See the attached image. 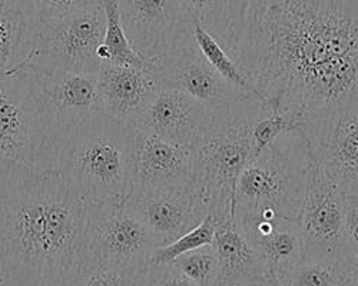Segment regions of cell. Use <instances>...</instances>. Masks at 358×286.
I'll list each match as a JSON object with an SVG mask.
<instances>
[{"mask_svg": "<svg viewBox=\"0 0 358 286\" xmlns=\"http://www.w3.org/2000/svg\"><path fill=\"white\" fill-rule=\"evenodd\" d=\"M220 43L257 98L296 125L358 109V0H231Z\"/></svg>", "mask_w": 358, "mask_h": 286, "instance_id": "cell-1", "label": "cell"}, {"mask_svg": "<svg viewBox=\"0 0 358 286\" xmlns=\"http://www.w3.org/2000/svg\"><path fill=\"white\" fill-rule=\"evenodd\" d=\"M87 205L57 172L0 200L3 286H73L85 266Z\"/></svg>", "mask_w": 358, "mask_h": 286, "instance_id": "cell-2", "label": "cell"}, {"mask_svg": "<svg viewBox=\"0 0 358 286\" xmlns=\"http://www.w3.org/2000/svg\"><path fill=\"white\" fill-rule=\"evenodd\" d=\"M268 107L257 98L215 107L213 122L189 149L191 192L201 216L232 218L238 178L252 159L251 129Z\"/></svg>", "mask_w": 358, "mask_h": 286, "instance_id": "cell-3", "label": "cell"}, {"mask_svg": "<svg viewBox=\"0 0 358 286\" xmlns=\"http://www.w3.org/2000/svg\"><path fill=\"white\" fill-rule=\"evenodd\" d=\"M135 135L99 112L68 140L56 172L87 206L124 204L135 185Z\"/></svg>", "mask_w": 358, "mask_h": 286, "instance_id": "cell-4", "label": "cell"}, {"mask_svg": "<svg viewBox=\"0 0 358 286\" xmlns=\"http://www.w3.org/2000/svg\"><path fill=\"white\" fill-rule=\"evenodd\" d=\"M57 151L31 84L0 79V200L56 172Z\"/></svg>", "mask_w": 358, "mask_h": 286, "instance_id": "cell-5", "label": "cell"}, {"mask_svg": "<svg viewBox=\"0 0 358 286\" xmlns=\"http://www.w3.org/2000/svg\"><path fill=\"white\" fill-rule=\"evenodd\" d=\"M310 158H298L281 148L277 140L252 158L238 178L232 218L234 220L261 213H275L298 219L307 182Z\"/></svg>", "mask_w": 358, "mask_h": 286, "instance_id": "cell-6", "label": "cell"}, {"mask_svg": "<svg viewBox=\"0 0 358 286\" xmlns=\"http://www.w3.org/2000/svg\"><path fill=\"white\" fill-rule=\"evenodd\" d=\"M158 248L127 202L87 206L85 265L106 266L136 279Z\"/></svg>", "mask_w": 358, "mask_h": 286, "instance_id": "cell-7", "label": "cell"}, {"mask_svg": "<svg viewBox=\"0 0 358 286\" xmlns=\"http://www.w3.org/2000/svg\"><path fill=\"white\" fill-rule=\"evenodd\" d=\"M16 72L31 84L59 158L72 135L102 112L96 77L36 65H24Z\"/></svg>", "mask_w": 358, "mask_h": 286, "instance_id": "cell-8", "label": "cell"}, {"mask_svg": "<svg viewBox=\"0 0 358 286\" xmlns=\"http://www.w3.org/2000/svg\"><path fill=\"white\" fill-rule=\"evenodd\" d=\"M106 17L103 2L91 3L50 23H41L31 59L26 65L96 75ZM24 66V65H23Z\"/></svg>", "mask_w": 358, "mask_h": 286, "instance_id": "cell-9", "label": "cell"}, {"mask_svg": "<svg viewBox=\"0 0 358 286\" xmlns=\"http://www.w3.org/2000/svg\"><path fill=\"white\" fill-rule=\"evenodd\" d=\"M298 227L303 242V261H351L352 249L344 229V195L313 160L307 169Z\"/></svg>", "mask_w": 358, "mask_h": 286, "instance_id": "cell-10", "label": "cell"}, {"mask_svg": "<svg viewBox=\"0 0 358 286\" xmlns=\"http://www.w3.org/2000/svg\"><path fill=\"white\" fill-rule=\"evenodd\" d=\"M300 133L310 160L344 196L358 195V109H341L301 121Z\"/></svg>", "mask_w": 358, "mask_h": 286, "instance_id": "cell-11", "label": "cell"}, {"mask_svg": "<svg viewBox=\"0 0 358 286\" xmlns=\"http://www.w3.org/2000/svg\"><path fill=\"white\" fill-rule=\"evenodd\" d=\"M158 89L188 95L208 106H229L250 99L227 83L199 53L192 32L171 52L148 62Z\"/></svg>", "mask_w": 358, "mask_h": 286, "instance_id": "cell-12", "label": "cell"}, {"mask_svg": "<svg viewBox=\"0 0 358 286\" xmlns=\"http://www.w3.org/2000/svg\"><path fill=\"white\" fill-rule=\"evenodd\" d=\"M117 6L131 46L146 62L171 52L192 32L181 0H117Z\"/></svg>", "mask_w": 358, "mask_h": 286, "instance_id": "cell-13", "label": "cell"}, {"mask_svg": "<svg viewBox=\"0 0 358 286\" xmlns=\"http://www.w3.org/2000/svg\"><path fill=\"white\" fill-rule=\"evenodd\" d=\"M214 106L203 105L176 91L158 89L138 114L132 128L191 149L210 128Z\"/></svg>", "mask_w": 358, "mask_h": 286, "instance_id": "cell-14", "label": "cell"}, {"mask_svg": "<svg viewBox=\"0 0 358 286\" xmlns=\"http://www.w3.org/2000/svg\"><path fill=\"white\" fill-rule=\"evenodd\" d=\"M127 204L143 222L159 248L188 234L203 220L196 209L191 185L168 189L134 186Z\"/></svg>", "mask_w": 358, "mask_h": 286, "instance_id": "cell-15", "label": "cell"}, {"mask_svg": "<svg viewBox=\"0 0 358 286\" xmlns=\"http://www.w3.org/2000/svg\"><path fill=\"white\" fill-rule=\"evenodd\" d=\"M234 222L248 243L262 256L274 280L303 261L298 219L261 213Z\"/></svg>", "mask_w": 358, "mask_h": 286, "instance_id": "cell-16", "label": "cell"}, {"mask_svg": "<svg viewBox=\"0 0 358 286\" xmlns=\"http://www.w3.org/2000/svg\"><path fill=\"white\" fill-rule=\"evenodd\" d=\"M102 112L132 126L138 114L158 92V84L146 68L101 62L95 75Z\"/></svg>", "mask_w": 358, "mask_h": 286, "instance_id": "cell-17", "label": "cell"}, {"mask_svg": "<svg viewBox=\"0 0 358 286\" xmlns=\"http://www.w3.org/2000/svg\"><path fill=\"white\" fill-rule=\"evenodd\" d=\"M135 185L168 189L191 185L189 149L135 130Z\"/></svg>", "mask_w": 358, "mask_h": 286, "instance_id": "cell-18", "label": "cell"}, {"mask_svg": "<svg viewBox=\"0 0 358 286\" xmlns=\"http://www.w3.org/2000/svg\"><path fill=\"white\" fill-rule=\"evenodd\" d=\"M39 29L32 0H0V79L29 62Z\"/></svg>", "mask_w": 358, "mask_h": 286, "instance_id": "cell-19", "label": "cell"}, {"mask_svg": "<svg viewBox=\"0 0 358 286\" xmlns=\"http://www.w3.org/2000/svg\"><path fill=\"white\" fill-rule=\"evenodd\" d=\"M213 245L220 264L218 286L270 276L266 262L238 231L234 219L218 223Z\"/></svg>", "mask_w": 358, "mask_h": 286, "instance_id": "cell-20", "label": "cell"}, {"mask_svg": "<svg viewBox=\"0 0 358 286\" xmlns=\"http://www.w3.org/2000/svg\"><path fill=\"white\" fill-rule=\"evenodd\" d=\"M278 286H357L358 276L351 264L301 261L275 279Z\"/></svg>", "mask_w": 358, "mask_h": 286, "instance_id": "cell-21", "label": "cell"}, {"mask_svg": "<svg viewBox=\"0 0 358 286\" xmlns=\"http://www.w3.org/2000/svg\"><path fill=\"white\" fill-rule=\"evenodd\" d=\"M192 35L195 45L199 53L203 56V59L210 63V66L227 83H229L232 88H235L238 92L245 96L257 98L252 84L250 83L247 76L211 33H208L199 23L192 22Z\"/></svg>", "mask_w": 358, "mask_h": 286, "instance_id": "cell-22", "label": "cell"}, {"mask_svg": "<svg viewBox=\"0 0 358 286\" xmlns=\"http://www.w3.org/2000/svg\"><path fill=\"white\" fill-rule=\"evenodd\" d=\"M103 10L106 26L103 42L98 49L99 61L134 68H146L148 62L134 50L127 38L121 16H119L117 0H103Z\"/></svg>", "mask_w": 358, "mask_h": 286, "instance_id": "cell-23", "label": "cell"}, {"mask_svg": "<svg viewBox=\"0 0 358 286\" xmlns=\"http://www.w3.org/2000/svg\"><path fill=\"white\" fill-rule=\"evenodd\" d=\"M196 286H218L220 264L214 245H205L171 262Z\"/></svg>", "mask_w": 358, "mask_h": 286, "instance_id": "cell-24", "label": "cell"}, {"mask_svg": "<svg viewBox=\"0 0 358 286\" xmlns=\"http://www.w3.org/2000/svg\"><path fill=\"white\" fill-rule=\"evenodd\" d=\"M218 223L213 216H206L196 227L178 238L169 245L161 246L154 252L151 264H171L176 257L195 250L205 245H213Z\"/></svg>", "mask_w": 358, "mask_h": 286, "instance_id": "cell-25", "label": "cell"}, {"mask_svg": "<svg viewBox=\"0 0 358 286\" xmlns=\"http://www.w3.org/2000/svg\"><path fill=\"white\" fill-rule=\"evenodd\" d=\"M181 3L191 22L199 23L218 42L224 38L231 0H181Z\"/></svg>", "mask_w": 358, "mask_h": 286, "instance_id": "cell-26", "label": "cell"}, {"mask_svg": "<svg viewBox=\"0 0 358 286\" xmlns=\"http://www.w3.org/2000/svg\"><path fill=\"white\" fill-rule=\"evenodd\" d=\"M296 122L292 116L285 113H274L266 109L254 121L251 129L252 158L259 155L285 132L295 130Z\"/></svg>", "mask_w": 358, "mask_h": 286, "instance_id": "cell-27", "label": "cell"}, {"mask_svg": "<svg viewBox=\"0 0 358 286\" xmlns=\"http://www.w3.org/2000/svg\"><path fill=\"white\" fill-rule=\"evenodd\" d=\"M136 286H196L172 264H149L135 279Z\"/></svg>", "mask_w": 358, "mask_h": 286, "instance_id": "cell-28", "label": "cell"}, {"mask_svg": "<svg viewBox=\"0 0 358 286\" xmlns=\"http://www.w3.org/2000/svg\"><path fill=\"white\" fill-rule=\"evenodd\" d=\"M132 282H135L132 276L119 271L101 265H85L73 286H128Z\"/></svg>", "mask_w": 358, "mask_h": 286, "instance_id": "cell-29", "label": "cell"}, {"mask_svg": "<svg viewBox=\"0 0 358 286\" xmlns=\"http://www.w3.org/2000/svg\"><path fill=\"white\" fill-rule=\"evenodd\" d=\"M32 3L39 22L50 23L96 2H91V0H32Z\"/></svg>", "mask_w": 358, "mask_h": 286, "instance_id": "cell-30", "label": "cell"}, {"mask_svg": "<svg viewBox=\"0 0 358 286\" xmlns=\"http://www.w3.org/2000/svg\"><path fill=\"white\" fill-rule=\"evenodd\" d=\"M344 229L351 249L358 248V195L344 196Z\"/></svg>", "mask_w": 358, "mask_h": 286, "instance_id": "cell-31", "label": "cell"}, {"mask_svg": "<svg viewBox=\"0 0 358 286\" xmlns=\"http://www.w3.org/2000/svg\"><path fill=\"white\" fill-rule=\"evenodd\" d=\"M227 286H278V285L271 276H265V278L245 280V282H240V283H235V285H227Z\"/></svg>", "mask_w": 358, "mask_h": 286, "instance_id": "cell-32", "label": "cell"}, {"mask_svg": "<svg viewBox=\"0 0 358 286\" xmlns=\"http://www.w3.org/2000/svg\"><path fill=\"white\" fill-rule=\"evenodd\" d=\"M351 264L357 272V276H358V248H354L352 249V253H351Z\"/></svg>", "mask_w": 358, "mask_h": 286, "instance_id": "cell-33", "label": "cell"}, {"mask_svg": "<svg viewBox=\"0 0 358 286\" xmlns=\"http://www.w3.org/2000/svg\"><path fill=\"white\" fill-rule=\"evenodd\" d=\"M0 286H3V273L0 271Z\"/></svg>", "mask_w": 358, "mask_h": 286, "instance_id": "cell-34", "label": "cell"}, {"mask_svg": "<svg viewBox=\"0 0 358 286\" xmlns=\"http://www.w3.org/2000/svg\"><path fill=\"white\" fill-rule=\"evenodd\" d=\"M91 2H103V0H91Z\"/></svg>", "mask_w": 358, "mask_h": 286, "instance_id": "cell-35", "label": "cell"}, {"mask_svg": "<svg viewBox=\"0 0 358 286\" xmlns=\"http://www.w3.org/2000/svg\"><path fill=\"white\" fill-rule=\"evenodd\" d=\"M128 286H136V285H135V282H132V283H131V285H128Z\"/></svg>", "mask_w": 358, "mask_h": 286, "instance_id": "cell-36", "label": "cell"}, {"mask_svg": "<svg viewBox=\"0 0 358 286\" xmlns=\"http://www.w3.org/2000/svg\"><path fill=\"white\" fill-rule=\"evenodd\" d=\"M357 286H358V285H357Z\"/></svg>", "mask_w": 358, "mask_h": 286, "instance_id": "cell-37", "label": "cell"}]
</instances>
